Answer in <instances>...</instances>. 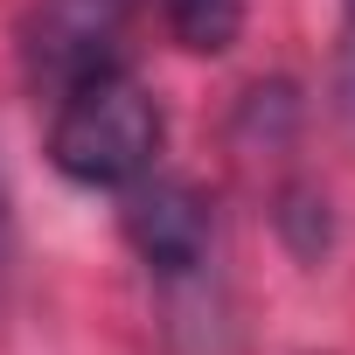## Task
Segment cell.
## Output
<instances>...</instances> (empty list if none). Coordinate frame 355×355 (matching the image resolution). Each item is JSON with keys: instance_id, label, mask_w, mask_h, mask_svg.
I'll use <instances>...</instances> for the list:
<instances>
[{"instance_id": "obj_1", "label": "cell", "mask_w": 355, "mask_h": 355, "mask_svg": "<svg viewBox=\"0 0 355 355\" xmlns=\"http://www.w3.org/2000/svg\"><path fill=\"white\" fill-rule=\"evenodd\" d=\"M160 153V105L132 70H98L49 98V160L77 189H132Z\"/></svg>"}, {"instance_id": "obj_2", "label": "cell", "mask_w": 355, "mask_h": 355, "mask_svg": "<svg viewBox=\"0 0 355 355\" xmlns=\"http://www.w3.org/2000/svg\"><path fill=\"white\" fill-rule=\"evenodd\" d=\"M15 42H21L28 84L42 98H56V91H70L98 70H125L132 0H28Z\"/></svg>"}, {"instance_id": "obj_3", "label": "cell", "mask_w": 355, "mask_h": 355, "mask_svg": "<svg viewBox=\"0 0 355 355\" xmlns=\"http://www.w3.org/2000/svg\"><path fill=\"white\" fill-rule=\"evenodd\" d=\"M119 196H125V202H119V230H125V244H132L153 272L182 279V272H196V265L209 258L216 216H209L202 189L174 182V174H139V182L119 189Z\"/></svg>"}, {"instance_id": "obj_4", "label": "cell", "mask_w": 355, "mask_h": 355, "mask_svg": "<svg viewBox=\"0 0 355 355\" xmlns=\"http://www.w3.org/2000/svg\"><path fill=\"white\" fill-rule=\"evenodd\" d=\"M160 15L174 28V42L196 56H223L244 28V0H160Z\"/></svg>"}, {"instance_id": "obj_5", "label": "cell", "mask_w": 355, "mask_h": 355, "mask_svg": "<svg viewBox=\"0 0 355 355\" xmlns=\"http://www.w3.org/2000/svg\"><path fill=\"white\" fill-rule=\"evenodd\" d=\"M334 112L355 132V0H341V42H334Z\"/></svg>"}, {"instance_id": "obj_6", "label": "cell", "mask_w": 355, "mask_h": 355, "mask_svg": "<svg viewBox=\"0 0 355 355\" xmlns=\"http://www.w3.org/2000/svg\"><path fill=\"white\" fill-rule=\"evenodd\" d=\"M8 230L15 223H8V182H0V258H8Z\"/></svg>"}]
</instances>
